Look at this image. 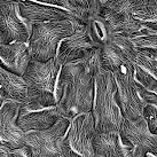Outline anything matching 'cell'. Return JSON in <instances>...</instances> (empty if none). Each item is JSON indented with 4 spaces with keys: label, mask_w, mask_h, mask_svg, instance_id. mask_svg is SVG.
I'll list each match as a JSON object with an SVG mask.
<instances>
[{
    "label": "cell",
    "mask_w": 157,
    "mask_h": 157,
    "mask_svg": "<svg viewBox=\"0 0 157 157\" xmlns=\"http://www.w3.org/2000/svg\"><path fill=\"white\" fill-rule=\"evenodd\" d=\"M94 101V75L82 62L63 64L57 78L56 109L72 121L80 113H91Z\"/></svg>",
    "instance_id": "6da1fadb"
},
{
    "label": "cell",
    "mask_w": 157,
    "mask_h": 157,
    "mask_svg": "<svg viewBox=\"0 0 157 157\" xmlns=\"http://www.w3.org/2000/svg\"><path fill=\"white\" fill-rule=\"evenodd\" d=\"M116 82L113 72L100 69L94 76V101L92 113L96 133L119 132L123 115L116 100Z\"/></svg>",
    "instance_id": "7a4b0ae2"
},
{
    "label": "cell",
    "mask_w": 157,
    "mask_h": 157,
    "mask_svg": "<svg viewBox=\"0 0 157 157\" xmlns=\"http://www.w3.org/2000/svg\"><path fill=\"white\" fill-rule=\"evenodd\" d=\"M61 68L56 57L46 62L31 59L22 76L26 85L25 102L41 107L56 105V85Z\"/></svg>",
    "instance_id": "3957f363"
},
{
    "label": "cell",
    "mask_w": 157,
    "mask_h": 157,
    "mask_svg": "<svg viewBox=\"0 0 157 157\" xmlns=\"http://www.w3.org/2000/svg\"><path fill=\"white\" fill-rule=\"evenodd\" d=\"M75 32L74 23L70 20L54 21L32 25L28 41V48L32 60L46 62L56 56L62 40Z\"/></svg>",
    "instance_id": "277c9868"
},
{
    "label": "cell",
    "mask_w": 157,
    "mask_h": 157,
    "mask_svg": "<svg viewBox=\"0 0 157 157\" xmlns=\"http://www.w3.org/2000/svg\"><path fill=\"white\" fill-rule=\"evenodd\" d=\"M95 123L92 111L76 116L70 122L61 144L62 157H95Z\"/></svg>",
    "instance_id": "5b68a950"
},
{
    "label": "cell",
    "mask_w": 157,
    "mask_h": 157,
    "mask_svg": "<svg viewBox=\"0 0 157 157\" xmlns=\"http://www.w3.org/2000/svg\"><path fill=\"white\" fill-rule=\"evenodd\" d=\"M70 119L62 117L43 131L25 132L23 149L28 157H62L61 144L70 125Z\"/></svg>",
    "instance_id": "8992f818"
},
{
    "label": "cell",
    "mask_w": 157,
    "mask_h": 157,
    "mask_svg": "<svg viewBox=\"0 0 157 157\" xmlns=\"http://www.w3.org/2000/svg\"><path fill=\"white\" fill-rule=\"evenodd\" d=\"M113 75L117 86L116 100L123 117L130 121H136L142 117L144 108L147 103L140 96L136 87L133 63L123 67Z\"/></svg>",
    "instance_id": "52a82bcc"
},
{
    "label": "cell",
    "mask_w": 157,
    "mask_h": 157,
    "mask_svg": "<svg viewBox=\"0 0 157 157\" xmlns=\"http://www.w3.org/2000/svg\"><path fill=\"white\" fill-rule=\"evenodd\" d=\"M119 135L123 144L132 148L133 157H140L147 153L157 155V135L150 133L144 116L136 121L123 118Z\"/></svg>",
    "instance_id": "ba28073f"
},
{
    "label": "cell",
    "mask_w": 157,
    "mask_h": 157,
    "mask_svg": "<svg viewBox=\"0 0 157 157\" xmlns=\"http://www.w3.org/2000/svg\"><path fill=\"white\" fill-rule=\"evenodd\" d=\"M31 29L18 13V2L0 5V41L1 44L28 43Z\"/></svg>",
    "instance_id": "9c48e42d"
},
{
    "label": "cell",
    "mask_w": 157,
    "mask_h": 157,
    "mask_svg": "<svg viewBox=\"0 0 157 157\" xmlns=\"http://www.w3.org/2000/svg\"><path fill=\"white\" fill-rule=\"evenodd\" d=\"M22 102L6 100L0 107V146L9 150L23 148L25 132L17 124L18 110Z\"/></svg>",
    "instance_id": "30bf717a"
},
{
    "label": "cell",
    "mask_w": 157,
    "mask_h": 157,
    "mask_svg": "<svg viewBox=\"0 0 157 157\" xmlns=\"http://www.w3.org/2000/svg\"><path fill=\"white\" fill-rule=\"evenodd\" d=\"M98 48L88 35L85 24L75 26V32L62 40L56 52V60L63 66L66 63L79 62Z\"/></svg>",
    "instance_id": "8fae6325"
},
{
    "label": "cell",
    "mask_w": 157,
    "mask_h": 157,
    "mask_svg": "<svg viewBox=\"0 0 157 157\" xmlns=\"http://www.w3.org/2000/svg\"><path fill=\"white\" fill-rule=\"evenodd\" d=\"M61 118L56 105L41 107L24 101L18 110L17 124L24 132L43 131L55 125Z\"/></svg>",
    "instance_id": "7c38bea8"
},
{
    "label": "cell",
    "mask_w": 157,
    "mask_h": 157,
    "mask_svg": "<svg viewBox=\"0 0 157 157\" xmlns=\"http://www.w3.org/2000/svg\"><path fill=\"white\" fill-rule=\"evenodd\" d=\"M18 13L30 26L40 23L72 20V10L36 2L32 0H23L18 2Z\"/></svg>",
    "instance_id": "4fadbf2b"
},
{
    "label": "cell",
    "mask_w": 157,
    "mask_h": 157,
    "mask_svg": "<svg viewBox=\"0 0 157 157\" xmlns=\"http://www.w3.org/2000/svg\"><path fill=\"white\" fill-rule=\"evenodd\" d=\"M31 60L28 43L0 44V67L22 77Z\"/></svg>",
    "instance_id": "5bb4252c"
},
{
    "label": "cell",
    "mask_w": 157,
    "mask_h": 157,
    "mask_svg": "<svg viewBox=\"0 0 157 157\" xmlns=\"http://www.w3.org/2000/svg\"><path fill=\"white\" fill-rule=\"evenodd\" d=\"M94 151L100 157H133V150L123 144L119 132L96 133Z\"/></svg>",
    "instance_id": "9a60e30c"
},
{
    "label": "cell",
    "mask_w": 157,
    "mask_h": 157,
    "mask_svg": "<svg viewBox=\"0 0 157 157\" xmlns=\"http://www.w3.org/2000/svg\"><path fill=\"white\" fill-rule=\"evenodd\" d=\"M85 26L91 39L98 47H102L116 35L108 18L98 9L90 12Z\"/></svg>",
    "instance_id": "2e32d148"
},
{
    "label": "cell",
    "mask_w": 157,
    "mask_h": 157,
    "mask_svg": "<svg viewBox=\"0 0 157 157\" xmlns=\"http://www.w3.org/2000/svg\"><path fill=\"white\" fill-rule=\"evenodd\" d=\"M0 94L5 100L24 102L26 98V85L23 77L12 74L0 67Z\"/></svg>",
    "instance_id": "e0dca14e"
},
{
    "label": "cell",
    "mask_w": 157,
    "mask_h": 157,
    "mask_svg": "<svg viewBox=\"0 0 157 157\" xmlns=\"http://www.w3.org/2000/svg\"><path fill=\"white\" fill-rule=\"evenodd\" d=\"M132 63L157 79V53L136 52Z\"/></svg>",
    "instance_id": "ac0fdd59"
},
{
    "label": "cell",
    "mask_w": 157,
    "mask_h": 157,
    "mask_svg": "<svg viewBox=\"0 0 157 157\" xmlns=\"http://www.w3.org/2000/svg\"><path fill=\"white\" fill-rule=\"evenodd\" d=\"M132 15L144 26L157 32V6L132 9Z\"/></svg>",
    "instance_id": "d6986e66"
},
{
    "label": "cell",
    "mask_w": 157,
    "mask_h": 157,
    "mask_svg": "<svg viewBox=\"0 0 157 157\" xmlns=\"http://www.w3.org/2000/svg\"><path fill=\"white\" fill-rule=\"evenodd\" d=\"M134 67V78L135 82L139 83L142 87H144L147 91L153 92L157 94V79L154 78L153 76H150L148 72H146L144 70L136 66Z\"/></svg>",
    "instance_id": "ffe728a7"
},
{
    "label": "cell",
    "mask_w": 157,
    "mask_h": 157,
    "mask_svg": "<svg viewBox=\"0 0 157 157\" xmlns=\"http://www.w3.org/2000/svg\"><path fill=\"white\" fill-rule=\"evenodd\" d=\"M144 121L147 123L150 133L154 135H157V107L154 105H146L144 108Z\"/></svg>",
    "instance_id": "44dd1931"
},
{
    "label": "cell",
    "mask_w": 157,
    "mask_h": 157,
    "mask_svg": "<svg viewBox=\"0 0 157 157\" xmlns=\"http://www.w3.org/2000/svg\"><path fill=\"white\" fill-rule=\"evenodd\" d=\"M72 10H78L84 13H90L93 9H96L95 0H68Z\"/></svg>",
    "instance_id": "7402d4cb"
},
{
    "label": "cell",
    "mask_w": 157,
    "mask_h": 157,
    "mask_svg": "<svg viewBox=\"0 0 157 157\" xmlns=\"http://www.w3.org/2000/svg\"><path fill=\"white\" fill-rule=\"evenodd\" d=\"M136 87H138L140 96L142 98V100H144L147 105H154L157 107V94H155L153 92L147 91V90L144 87H142L139 83H136Z\"/></svg>",
    "instance_id": "603a6c76"
},
{
    "label": "cell",
    "mask_w": 157,
    "mask_h": 157,
    "mask_svg": "<svg viewBox=\"0 0 157 157\" xmlns=\"http://www.w3.org/2000/svg\"><path fill=\"white\" fill-rule=\"evenodd\" d=\"M32 1L45 4V5H49V6H55V7H61V8L68 9V10H72L68 0H32Z\"/></svg>",
    "instance_id": "cb8c5ba5"
},
{
    "label": "cell",
    "mask_w": 157,
    "mask_h": 157,
    "mask_svg": "<svg viewBox=\"0 0 157 157\" xmlns=\"http://www.w3.org/2000/svg\"><path fill=\"white\" fill-rule=\"evenodd\" d=\"M130 5L132 9L146 8V7L157 6V0H130Z\"/></svg>",
    "instance_id": "d4e9b609"
},
{
    "label": "cell",
    "mask_w": 157,
    "mask_h": 157,
    "mask_svg": "<svg viewBox=\"0 0 157 157\" xmlns=\"http://www.w3.org/2000/svg\"><path fill=\"white\" fill-rule=\"evenodd\" d=\"M119 0H95V7L98 10H101V9H105L110 7L111 5L116 4Z\"/></svg>",
    "instance_id": "484cf974"
},
{
    "label": "cell",
    "mask_w": 157,
    "mask_h": 157,
    "mask_svg": "<svg viewBox=\"0 0 157 157\" xmlns=\"http://www.w3.org/2000/svg\"><path fill=\"white\" fill-rule=\"evenodd\" d=\"M8 157H28V156H26L24 149L20 148V149H14V150H10V151L8 153Z\"/></svg>",
    "instance_id": "4316f807"
},
{
    "label": "cell",
    "mask_w": 157,
    "mask_h": 157,
    "mask_svg": "<svg viewBox=\"0 0 157 157\" xmlns=\"http://www.w3.org/2000/svg\"><path fill=\"white\" fill-rule=\"evenodd\" d=\"M10 151L4 146H0V157H8V153Z\"/></svg>",
    "instance_id": "83f0119b"
},
{
    "label": "cell",
    "mask_w": 157,
    "mask_h": 157,
    "mask_svg": "<svg viewBox=\"0 0 157 157\" xmlns=\"http://www.w3.org/2000/svg\"><path fill=\"white\" fill-rule=\"evenodd\" d=\"M20 1H23V0H0V5L7 4V2H20Z\"/></svg>",
    "instance_id": "f1b7e54d"
},
{
    "label": "cell",
    "mask_w": 157,
    "mask_h": 157,
    "mask_svg": "<svg viewBox=\"0 0 157 157\" xmlns=\"http://www.w3.org/2000/svg\"><path fill=\"white\" fill-rule=\"evenodd\" d=\"M140 157H157V155L151 154V153H147V154H144V155H142V156H140Z\"/></svg>",
    "instance_id": "f546056e"
},
{
    "label": "cell",
    "mask_w": 157,
    "mask_h": 157,
    "mask_svg": "<svg viewBox=\"0 0 157 157\" xmlns=\"http://www.w3.org/2000/svg\"><path fill=\"white\" fill-rule=\"evenodd\" d=\"M5 101H6V100H5L4 98H2V96H1V94H0V107H1V105H2V103H4Z\"/></svg>",
    "instance_id": "4dcf8cb0"
},
{
    "label": "cell",
    "mask_w": 157,
    "mask_h": 157,
    "mask_svg": "<svg viewBox=\"0 0 157 157\" xmlns=\"http://www.w3.org/2000/svg\"><path fill=\"white\" fill-rule=\"evenodd\" d=\"M95 157H100V156H95Z\"/></svg>",
    "instance_id": "1f68e13d"
},
{
    "label": "cell",
    "mask_w": 157,
    "mask_h": 157,
    "mask_svg": "<svg viewBox=\"0 0 157 157\" xmlns=\"http://www.w3.org/2000/svg\"><path fill=\"white\" fill-rule=\"evenodd\" d=\"M127 1H130V0H127Z\"/></svg>",
    "instance_id": "d6a6232c"
},
{
    "label": "cell",
    "mask_w": 157,
    "mask_h": 157,
    "mask_svg": "<svg viewBox=\"0 0 157 157\" xmlns=\"http://www.w3.org/2000/svg\"><path fill=\"white\" fill-rule=\"evenodd\" d=\"M0 44H1V41H0Z\"/></svg>",
    "instance_id": "836d02e7"
}]
</instances>
